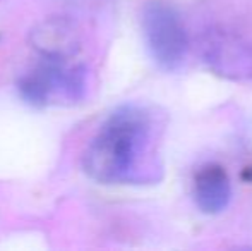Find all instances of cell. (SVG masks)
Segmentation results:
<instances>
[{
    "mask_svg": "<svg viewBox=\"0 0 252 251\" xmlns=\"http://www.w3.org/2000/svg\"><path fill=\"white\" fill-rule=\"evenodd\" d=\"M158 127L151 110L122 105L105 119L83 155V171L100 184H148L159 179Z\"/></svg>",
    "mask_w": 252,
    "mask_h": 251,
    "instance_id": "1",
    "label": "cell"
},
{
    "mask_svg": "<svg viewBox=\"0 0 252 251\" xmlns=\"http://www.w3.org/2000/svg\"><path fill=\"white\" fill-rule=\"evenodd\" d=\"M17 93L34 107H69L79 104L88 90V69L63 59L40 61L17 79Z\"/></svg>",
    "mask_w": 252,
    "mask_h": 251,
    "instance_id": "2",
    "label": "cell"
},
{
    "mask_svg": "<svg viewBox=\"0 0 252 251\" xmlns=\"http://www.w3.org/2000/svg\"><path fill=\"white\" fill-rule=\"evenodd\" d=\"M141 28L151 57L163 69L173 71L187 57L189 36L186 26L172 5L153 0L143 7Z\"/></svg>",
    "mask_w": 252,
    "mask_h": 251,
    "instance_id": "3",
    "label": "cell"
},
{
    "mask_svg": "<svg viewBox=\"0 0 252 251\" xmlns=\"http://www.w3.org/2000/svg\"><path fill=\"white\" fill-rule=\"evenodd\" d=\"M30 43L40 57L70 61L79 52V31L63 16H52L40 21L30 33Z\"/></svg>",
    "mask_w": 252,
    "mask_h": 251,
    "instance_id": "4",
    "label": "cell"
},
{
    "mask_svg": "<svg viewBox=\"0 0 252 251\" xmlns=\"http://www.w3.org/2000/svg\"><path fill=\"white\" fill-rule=\"evenodd\" d=\"M194 201L204 214H220L230 203L232 182L226 171L218 164H206L196 172L192 186Z\"/></svg>",
    "mask_w": 252,
    "mask_h": 251,
    "instance_id": "5",
    "label": "cell"
}]
</instances>
